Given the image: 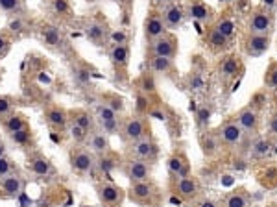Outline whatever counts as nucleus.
Instances as JSON below:
<instances>
[{
    "instance_id": "obj_1",
    "label": "nucleus",
    "mask_w": 277,
    "mask_h": 207,
    "mask_svg": "<svg viewBox=\"0 0 277 207\" xmlns=\"http://www.w3.org/2000/svg\"><path fill=\"white\" fill-rule=\"evenodd\" d=\"M216 137H218L220 144H226V146H238V144L244 141L246 133H244L242 128L237 124V121H231V122L222 124V126L218 128Z\"/></svg>"
},
{
    "instance_id": "obj_2",
    "label": "nucleus",
    "mask_w": 277,
    "mask_h": 207,
    "mask_svg": "<svg viewBox=\"0 0 277 207\" xmlns=\"http://www.w3.org/2000/svg\"><path fill=\"white\" fill-rule=\"evenodd\" d=\"M237 124L242 128V132L246 135H257L260 126V119H259V111L253 110L251 106L242 108L237 113Z\"/></svg>"
},
{
    "instance_id": "obj_3",
    "label": "nucleus",
    "mask_w": 277,
    "mask_h": 207,
    "mask_svg": "<svg viewBox=\"0 0 277 207\" xmlns=\"http://www.w3.org/2000/svg\"><path fill=\"white\" fill-rule=\"evenodd\" d=\"M131 152H133V155H135V159H142V161H153V159L157 157L159 148H157V143H155L150 135H146V137H142V139H139V141L133 143Z\"/></svg>"
},
{
    "instance_id": "obj_4",
    "label": "nucleus",
    "mask_w": 277,
    "mask_h": 207,
    "mask_svg": "<svg viewBox=\"0 0 277 207\" xmlns=\"http://www.w3.org/2000/svg\"><path fill=\"white\" fill-rule=\"evenodd\" d=\"M273 28V19L266 10H255L249 19V34L257 35H270Z\"/></svg>"
},
{
    "instance_id": "obj_5",
    "label": "nucleus",
    "mask_w": 277,
    "mask_h": 207,
    "mask_svg": "<svg viewBox=\"0 0 277 207\" xmlns=\"http://www.w3.org/2000/svg\"><path fill=\"white\" fill-rule=\"evenodd\" d=\"M270 48V35H257V34H249L244 39V50L248 56L251 58H259L262 54H266Z\"/></svg>"
},
{
    "instance_id": "obj_6",
    "label": "nucleus",
    "mask_w": 277,
    "mask_h": 207,
    "mask_svg": "<svg viewBox=\"0 0 277 207\" xmlns=\"http://www.w3.org/2000/svg\"><path fill=\"white\" fill-rule=\"evenodd\" d=\"M98 196H100V201H102L104 205L108 207H117L122 203L124 200V192L120 187L113 183H104L98 187Z\"/></svg>"
},
{
    "instance_id": "obj_7",
    "label": "nucleus",
    "mask_w": 277,
    "mask_h": 207,
    "mask_svg": "<svg viewBox=\"0 0 277 207\" xmlns=\"http://www.w3.org/2000/svg\"><path fill=\"white\" fill-rule=\"evenodd\" d=\"M157 192V187L153 181L150 179H144V181H135V183H131L130 187V196L131 200L135 201H150L155 196Z\"/></svg>"
},
{
    "instance_id": "obj_8",
    "label": "nucleus",
    "mask_w": 277,
    "mask_h": 207,
    "mask_svg": "<svg viewBox=\"0 0 277 207\" xmlns=\"http://www.w3.org/2000/svg\"><path fill=\"white\" fill-rule=\"evenodd\" d=\"M122 133H124V139L130 141V143H135L139 139L146 137V126H144V121L141 117H131L124 122L122 126Z\"/></svg>"
},
{
    "instance_id": "obj_9",
    "label": "nucleus",
    "mask_w": 277,
    "mask_h": 207,
    "mask_svg": "<svg viewBox=\"0 0 277 207\" xmlns=\"http://www.w3.org/2000/svg\"><path fill=\"white\" fill-rule=\"evenodd\" d=\"M163 23L166 28L170 30H177L183 26V23H185V10L179 6V4H170V6L164 8V12H163Z\"/></svg>"
},
{
    "instance_id": "obj_10",
    "label": "nucleus",
    "mask_w": 277,
    "mask_h": 207,
    "mask_svg": "<svg viewBox=\"0 0 277 207\" xmlns=\"http://www.w3.org/2000/svg\"><path fill=\"white\" fill-rule=\"evenodd\" d=\"M152 54L159 58L172 59L175 56V39L168 34L157 37L155 41H152Z\"/></svg>"
},
{
    "instance_id": "obj_11",
    "label": "nucleus",
    "mask_w": 277,
    "mask_h": 207,
    "mask_svg": "<svg viewBox=\"0 0 277 207\" xmlns=\"http://www.w3.org/2000/svg\"><path fill=\"white\" fill-rule=\"evenodd\" d=\"M0 189L10 198H17V196L23 194L24 179L19 174H8L4 178H0Z\"/></svg>"
},
{
    "instance_id": "obj_12",
    "label": "nucleus",
    "mask_w": 277,
    "mask_h": 207,
    "mask_svg": "<svg viewBox=\"0 0 277 207\" xmlns=\"http://www.w3.org/2000/svg\"><path fill=\"white\" fill-rule=\"evenodd\" d=\"M150 165L148 161H142V159H131L126 167V176L130 178L131 183L135 181H144V179H150Z\"/></svg>"
},
{
    "instance_id": "obj_13",
    "label": "nucleus",
    "mask_w": 277,
    "mask_h": 207,
    "mask_svg": "<svg viewBox=\"0 0 277 207\" xmlns=\"http://www.w3.org/2000/svg\"><path fill=\"white\" fill-rule=\"evenodd\" d=\"M70 165H72V170L78 174H89L93 172V168L97 167V161L95 157L85 152V150H79L76 154H72V159H70Z\"/></svg>"
},
{
    "instance_id": "obj_14",
    "label": "nucleus",
    "mask_w": 277,
    "mask_h": 207,
    "mask_svg": "<svg viewBox=\"0 0 277 207\" xmlns=\"http://www.w3.org/2000/svg\"><path fill=\"white\" fill-rule=\"evenodd\" d=\"M164 32H166V26H164L163 17L159 13H152L144 21V35H146L148 41H155L157 37L164 35Z\"/></svg>"
},
{
    "instance_id": "obj_15",
    "label": "nucleus",
    "mask_w": 277,
    "mask_h": 207,
    "mask_svg": "<svg viewBox=\"0 0 277 207\" xmlns=\"http://www.w3.org/2000/svg\"><path fill=\"white\" fill-rule=\"evenodd\" d=\"M242 70V65H240V59L237 56H227V58L222 59L220 69H218V74L224 81H231L233 78H237L238 72Z\"/></svg>"
},
{
    "instance_id": "obj_16",
    "label": "nucleus",
    "mask_w": 277,
    "mask_h": 207,
    "mask_svg": "<svg viewBox=\"0 0 277 207\" xmlns=\"http://www.w3.org/2000/svg\"><path fill=\"white\" fill-rule=\"evenodd\" d=\"M166 167H168V172L170 176H174L175 179L183 178V176H189V161L185 154H174L168 157V161H166Z\"/></svg>"
},
{
    "instance_id": "obj_17",
    "label": "nucleus",
    "mask_w": 277,
    "mask_h": 207,
    "mask_svg": "<svg viewBox=\"0 0 277 207\" xmlns=\"http://www.w3.org/2000/svg\"><path fill=\"white\" fill-rule=\"evenodd\" d=\"M177 194L185 200H193L200 194V183L198 179L193 176H183L177 179Z\"/></svg>"
},
{
    "instance_id": "obj_18",
    "label": "nucleus",
    "mask_w": 277,
    "mask_h": 207,
    "mask_svg": "<svg viewBox=\"0 0 277 207\" xmlns=\"http://www.w3.org/2000/svg\"><path fill=\"white\" fill-rule=\"evenodd\" d=\"M83 34L90 43L102 45L104 41H106V37H108V30H106V26H104L102 23H98V21H89V23L83 26Z\"/></svg>"
},
{
    "instance_id": "obj_19",
    "label": "nucleus",
    "mask_w": 277,
    "mask_h": 207,
    "mask_svg": "<svg viewBox=\"0 0 277 207\" xmlns=\"http://www.w3.org/2000/svg\"><path fill=\"white\" fill-rule=\"evenodd\" d=\"M211 8L205 6L204 2L200 0H193L187 4V10H185V15H189L191 19H194L196 23H207L211 19Z\"/></svg>"
},
{
    "instance_id": "obj_20",
    "label": "nucleus",
    "mask_w": 277,
    "mask_h": 207,
    "mask_svg": "<svg viewBox=\"0 0 277 207\" xmlns=\"http://www.w3.org/2000/svg\"><path fill=\"white\" fill-rule=\"evenodd\" d=\"M28 170L34 174V176H39V178H48V176L54 174V167H52V163L48 161L46 157H41V155L30 159L28 161Z\"/></svg>"
},
{
    "instance_id": "obj_21",
    "label": "nucleus",
    "mask_w": 277,
    "mask_h": 207,
    "mask_svg": "<svg viewBox=\"0 0 277 207\" xmlns=\"http://www.w3.org/2000/svg\"><path fill=\"white\" fill-rule=\"evenodd\" d=\"M90 150L95 152V154H106L109 148V139L108 135L104 132H100V130H97V132L90 133Z\"/></svg>"
},
{
    "instance_id": "obj_22",
    "label": "nucleus",
    "mask_w": 277,
    "mask_h": 207,
    "mask_svg": "<svg viewBox=\"0 0 277 207\" xmlns=\"http://www.w3.org/2000/svg\"><path fill=\"white\" fill-rule=\"evenodd\" d=\"M150 67H152V70L155 72V74L166 76V74H170V72H172V69H174V63H172V59H170V58H159V56H153Z\"/></svg>"
},
{
    "instance_id": "obj_23",
    "label": "nucleus",
    "mask_w": 277,
    "mask_h": 207,
    "mask_svg": "<svg viewBox=\"0 0 277 207\" xmlns=\"http://www.w3.org/2000/svg\"><path fill=\"white\" fill-rule=\"evenodd\" d=\"M128 58H130V52H128V46L126 45H113L109 48V59L115 65L122 67V65L128 63Z\"/></svg>"
},
{
    "instance_id": "obj_24",
    "label": "nucleus",
    "mask_w": 277,
    "mask_h": 207,
    "mask_svg": "<svg viewBox=\"0 0 277 207\" xmlns=\"http://www.w3.org/2000/svg\"><path fill=\"white\" fill-rule=\"evenodd\" d=\"M46 121L52 128H65L67 126V113L59 108H54V110L46 111Z\"/></svg>"
},
{
    "instance_id": "obj_25",
    "label": "nucleus",
    "mask_w": 277,
    "mask_h": 207,
    "mask_svg": "<svg viewBox=\"0 0 277 207\" xmlns=\"http://www.w3.org/2000/svg\"><path fill=\"white\" fill-rule=\"evenodd\" d=\"M271 154V141L270 139H257L251 144V155L257 159H264L266 155Z\"/></svg>"
},
{
    "instance_id": "obj_26",
    "label": "nucleus",
    "mask_w": 277,
    "mask_h": 207,
    "mask_svg": "<svg viewBox=\"0 0 277 207\" xmlns=\"http://www.w3.org/2000/svg\"><path fill=\"white\" fill-rule=\"evenodd\" d=\"M200 143H202V150H204V154L207 155V157H213V155H216V154H218V150L222 148L220 141H218V137H216V135H204Z\"/></svg>"
},
{
    "instance_id": "obj_27",
    "label": "nucleus",
    "mask_w": 277,
    "mask_h": 207,
    "mask_svg": "<svg viewBox=\"0 0 277 207\" xmlns=\"http://www.w3.org/2000/svg\"><path fill=\"white\" fill-rule=\"evenodd\" d=\"M215 28L218 30L224 37L231 39L233 35H235V32H237V24H235V21H233L231 17H222V19H218V23H216Z\"/></svg>"
},
{
    "instance_id": "obj_28",
    "label": "nucleus",
    "mask_w": 277,
    "mask_h": 207,
    "mask_svg": "<svg viewBox=\"0 0 277 207\" xmlns=\"http://www.w3.org/2000/svg\"><path fill=\"white\" fill-rule=\"evenodd\" d=\"M209 46L213 48V50H216V52L226 50L227 46H229V39H227V37H224V35H222L216 28H213L209 32Z\"/></svg>"
},
{
    "instance_id": "obj_29",
    "label": "nucleus",
    "mask_w": 277,
    "mask_h": 207,
    "mask_svg": "<svg viewBox=\"0 0 277 207\" xmlns=\"http://www.w3.org/2000/svg\"><path fill=\"white\" fill-rule=\"evenodd\" d=\"M249 200L244 190H235L226 198V207H248Z\"/></svg>"
},
{
    "instance_id": "obj_30",
    "label": "nucleus",
    "mask_w": 277,
    "mask_h": 207,
    "mask_svg": "<svg viewBox=\"0 0 277 207\" xmlns=\"http://www.w3.org/2000/svg\"><path fill=\"white\" fill-rule=\"evenodd\" d=\"M74 124H78L79 128H83L85 132L89 133L95 130V121H93V117L89 113H85V111H79V113H74V119H72Z\"/></svg>"
},
{
    "instance_id": "obj_31",
    "label": "nucleus",
    "mask_w": 277,
    "mask_h": 207,
    "mask_svg": "<svg viewBox=\"0 0 277 207\" xmlns=\"http://www.w3.org/2000/svg\"><path fill=\"white\" fill-rule=\"evenodd\" d=\"M43 41H45L48 46H52V48H57V46L61 45V34H59V30L54 28V26L45 28V32H43Z\"/></svg>"
},
{
    "instance_id": "obj_32",
    "label": "nucleus",
    "mask_w": 277,
    "mask_h": 207,
    "mask_svg": "<svg viewBox=\"0 0 277 207\" xmlns=\"http://www.w3.org/2000/svg\"><path fill=\"white\" fill-rule=\"evenodd\" d=\"M4 128H6L8 133H13V132L23 130V128H26L24 117H21V115H8L6 121H4Z\"/></svg>"
},
{
    "instance_id": "obj_33",
    "label": "nucleus",
    "mask_w": 277,
    "mask_h": 207,
    "mask_svg": "<svg viewBox=\"0 0 277 207\" xmlns=\"http://www.w3.org/2000/svg\"><path fill=\"white\" fill-rule=\"evenodd\" d=\"M97 119L98 121H119V113H115L106 102L97 104Z\"/></svg>"
},
{
    "instance_id": "obj_34",
    "label": "nucleus",
    "mask_w": 277,
    "mask_h": 207,
    "mask_svg": "<svg viewBox=\"0 0 277 207\" xmlns=\"http://www.w3.org/2000/svg\"><path fill=\"white\" fill-rule=\"evenodd\" d=\"M97 167L100 168V172L104 174H111V170H115L117 168V161H115L111 155H108V152L106 154H100V157H98L97 161Z\"/></svg>"
},
{
    "instance_id": "obj_35",
    "label": "nucleus",
    "mask_w": 277,
    "mask_h": 207,
    "mask_svg": "<svg viewBox=\"0 0 277 207\" xmlns=\"http://www.w3.org/2000/svg\"><path fill=\"white\" fill-rule=\"evenodd\" d=\"M10 139H12L15 144H19V146H26V144H30V141H32V132H30V128H23V130H19V132L10 133Z\"/></svg>"
},
{
    "instance_id": "obj_36",
    "label": "nucleus",
    "mask_w": 277,
    "mask_h": 207,
    "mask_svg": "<svg viewBox=\"0 0 277 207\" xmlns=\"http://www.w3.org/2000/svg\"><path fill=\"white\" fill-rule=\"evenodd\" d=\"M0 10L4 13L17 15L23 12V0H0Z\"/></svg>"
},
{
    "instance_id": "obj_37",
    "label": "nucleus",
    "mask_w": 277,
    "mask_h": 207,
    "mask_svg": "<svg viewBox=\"0 0 277 207\" xmlns=\"http://www.w3.org/2000/svg\"><path fill=\"white\" fill-rule=\"evenodd\" d=\"M72 76H74V81H76L78 85H89L90 78H93V74H90L89 70L81 69V67H74V69H72Z\"/></svg>"
},
{
    "instance_id": "obj_38",
    "label": "nucleus",
    "mask_w": 277,
    "mask_h": 207,
    "mask_svg": "<svg viewBox=\"0 0 277 207\" xmlns=\"http://www.w3.org/2000/svg\"><path fill=\"white\" fill-rule=\"evenodd\" d=\"M68 133H70V137H72V141L74 143H78V144H81V143H85L87 141V137H89V133L85 132L83 128H79L78 124H70L68 126Z\"/></svg>"
},
{
    "instance_id": "obj_39",
    "label": "nucleus",
    "mask_w": 277,
    "mask_h": 207,
    "mask_svg": "<svg viewBox=\"0 0 277 207\" xmlns=\"http://www.w3.org/2000/svg\"><path fill=\"white\" fill-rule=\"evenodd\" d=\"M187 85H189V89H191V91H204V87H205L204 76L200 74V72H193V74L189 76Z\"/></svg>"
},
{
    "instance_id": "obj_40",
    "label": "nucleus",
    "mask_w": 277,
    "mask_h": 207,
    "mask_svg": "<svg viewBox=\"0 0 277 207\" xmlns=\"http://www.w3.org/2000/svg\"><path fill=\"white\" fill-rule=\"evenodd\" d=\"M209 119H211V110L207 106H202V108L196 111V124H198V128H202V130L207 128Z\"/></svg>"
},
{
    "instance_id": "obj_41",
    "label": "nucleus",
    "mask_w": 277,
    "mask_h": 207,
    "mask_svg": "<svg viewBox=\"0 0 277 207\" xmlns=\"http://www.w3.org/2000/svg\"><path fill=\"white\" fill-rule=\"evenodd\" d=\"M264 83L266 87L270 89H275L277 91V63H271L266 70V76H264Z\"/></svg>"
},
{
    "instance_id": "obj_42",
    "label": "nucleus",
    "mask_w": 277,
    "mask_h": 207,
    "mask_svg": "<svg viewBox=\"0 0 277 207\" xmlns=\"http://www.w3.org/2000/svg\"><path fill=\"white\" fill-rule=\"evenodd\" d=\"M98 130L106 135H113L119 130V121H98Z\"/></svg>"
},
{
    "instance_id": "obj_43",
    "label": "nucleus",
    "mask_w": 277,
    "mask_h": 207,
    "mask_svg": "<svg viewBox=\"0 0 277 207\" xmlns=\"http://www.w3.org/2000/svg\"><path fill=\"white\" fill-rule=\"evenodd\" d=\"M104 102L108 104V106L115 111V113H122V111H124V100H122L120 96H117V94H113V96H108L106 100H104Z\"/></svg>"
},
{
    "instance_id": "obj_44",
    "label": "nucleus",
    "mask_w": 277,
    "mask_h": 207,
    "mask_svg": "<svg viewBox=\"0 0 277 207\" xmlns=\"http://www.w3.org/2000/svg\"><path fill=\"white\" fill-rule=\"evenodd\" d=\"M109 39L113 41V45H126L130 37H128V34H126L124 30H115V32L109 34Z\"/></svg>"
},
{
    "instance_id": "obj_45",
    "label": "nucleus",
    "mask_w": 277,
    "mask_h": 207,
    "mask_svg": "<svg viewBox=\"0 0 277 207\" xmlns=\"http://www.w3.org/2000/svg\"><path fill=\"white\" fill-rule=\"evenodd\" d=\"M12 115V102L6 96H0V119Z\"/></svg>"
},
{
    "instance_id": "obj_46",
    "label": "nucleus",
    "mask_w": 277,
    "mask_h": 207,
    "mask_svg": "<svg viewBox=\"0 0 277 207\" xmlns=\"http://www.w3.org/2000/svg\"><path fill=\"white\" fill-rule=\"evenodd\" d=\"M52 10L59 13V15H63V13L68 12V2L67 0H52Z\"/></svg>"
},
{
    "instance_id": "obj_47",
    "label": "nucleus",
    "mask_w": 277,
    "mask_h": 207,
    "mask_svg": "<svg viewBox=\"0 0 277 207\" xmlns=\"http://www.w3.org/2000/svg\"><path fill=\"white\" fill-rule=\"evenodd\" d=\"M8 174H12V161L4 155V157H0V178H4Z\"/></svg>"
},
{
    "instance_id": "obj_48",
    "label": "nucleus",
    "mask_w": 277,
    "mask_h": 207,
    "mask_svg": "<svg viewBox=\"0 0 277 207\" xmlns=\"http://www.w3.org/2000/svg\"><path fill=\"white\" fill-rule=\"evenodd\" d=\"M268 132H270L271 137H277V113H273L268 122Z\"/></svg>"
},
{
    "instance_id": "obj_49",
    "label": "nucleus",
    "mask_w": 277,
    "mask_h": 207,
    "mask_svg": "<svg viewBox=\"0 0 277 207\" xmlns=\"http://www.w3.org/2000/svg\"><path fill=\"white\" fill-rule=\"evenodd\" d=\"M153 81H152V78H148V76H144L142 78V91H148V92H153Z\"/></svg>"
},
{
    "instance_id": "obj_50",
    "label": "nucleus",
    "mask_w": 277,
    "mask_h": 207,
    "mask_svg": "<svg viewBox=\"0 0 277 207\" xmlns=\"http://www.w3.org/2000/svg\"><path fill=\"white\" fill-rule=\"evenodd\" d=\"M10 30H13V32H23V21H21V19L10 21Z\"/></svg>"
},
{
    "instance_id": "obj_51",
    "label": "nucleus",
    "mask_w": 277,
    "mask_h": 207,
    "mask_svg": "<svg viewBox=\"0 0 277 207\" xmlns=\"http://www.w3.org/2000/svg\"><path fill=\"white\" fill-rule=\"evenodd\" d=\"M196 207H218V203H216L215 200H209V198H205V200H202Z\"/></svg>"
},
{
    "instance_id": "obj_52",
    "label": "nucleus",
    "mask_w": 277,
    "mask_h": 207,
    "mask_svg": "<svg viewBox=\"0 0 277 207\" xmlns=\"http://www.w3.org/2000/svg\"><path fill=\"white\" fill-rule=\"evenodd\" d=\"M8 50V39L4 35H0V54H4Z\"/></svg>"
},
{
    "instance_id": "obj_53",
    "label": "nucleus",
    "mask_w": 277,
    "mask_h": 207,
    "mask_svg": "<svg viewBox=\"0 0 277 207\" xmlns=\"http://www.w3.org/2000/svg\"><path fill=\"white\" fill-rule=\"evenodd\" d=\"M262 6H264L266 10H273V8L277 6V0H262Z\"/></svg>"
},
{
    "instance_id": "obj_54",
    "label": "nucleus",
    "mask_w": 277,
    "mask_h": 207,
    "mask_svg": "<svg viewBox=\"0 0 277 207\" xmlns=\"http://www.w3.org/2000/svg\"><path fill=\"white\" fill-rule=\"evenodd\" d=\"M6 152H8L6 143H4V141H0V157H4V155H6Z\"/></svg>"
},
{
    "instance_id": "obj_55",
    "label": "nucleus",
    "mask_w": 277,
    "mask_h": 207,
    "mask_svg": "<svg viewBox=\"0 0 277 207\" xmlns=\"http://www.w3.org/2000/svg\"><path fill=\"white\" fill-rule=\"evenodd\" d=\"M137 102H139V106H137L139 110H144V108H146V98L139 96V100H137Z\"/></svg>"
},
{
    "instance_id": "obj_56",
    "label": "nucleus",
    "mask_w": 277,
    "mask_h": 207,
    "mask_svg": "<svg viewBox=\"0 0 277 207\" xmlns=\"http://www.w3.org/2000/svg\"><path fill=\"white\" fill-rule=\"evenodd\" d=\"M153 6H163V4H168L170 0H152Z\"/></svg>"
},
{
    "instance_id": "obj_57",
    "label": "nucleus",
    "mask_w": 277,
    "mask_h": 207,
    "mask_svg": "<svg viewBox=\"0 0 277 207\" xmlns=\"http://www.w3.org/2000/svg\"><path fill=\"white\" fill-rule=\"evenodd\" d=\"M271 152H273V154H277V141L273 144H271Z\"/></svg>"
},
{
    "instance_id": "obj_58",
    "label": "nucleus",
    "mask_w": 277,
    "mask_h": 207,
    "mask_svg": "<svg viewBox=\"0 0 277 207\" xmlns=\"http://www.w3.org/2000/svg\"><path fill=\"white\" fill-rule=\"evenodd\" d=\"M273 104H275V110H277V92H275V98H273Z\"/></svg>"
},
{
    "instance_id": "obj_59",
    "label": "nucleus",
    "mask_w": 277,
    "mask_h": 207,
    "mask_svg": "<svg viewBox=\"0 0 277 207\" xmlns=\"http://www.w3.org/2000/svg\"><path fill=\"white\" fill-rule=\"evenodd\" d=\"M89 2H95V0H89Z\"/></svg>"
}]
</instances>
